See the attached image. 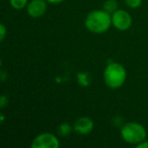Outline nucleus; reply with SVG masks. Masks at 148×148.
I'll return each instance as SVG.
<instances>
[{
	"instance_id": "1",
	"label": "nucleus",
	"mask_w": 148,
	"mask_h": 148,
	"mask_svg": "<svg viewBox=\"0 0 148 148\" xmlns=\"http://www.w3.org/2000/svg\"><path fill=\"white\" fill-rule=\"evenodd\" d=\"M85 27L93 34L106 33L111 27L112 14L106 10H92L85 17Z\"/></svg>"
},
{
	"instance_id": "2",
	"label": "nucleus",
	"mask_w": 148,
	"mask_h": 148,
	"mask_svg": "<svg viewBox=\"0 0 148 148\" xmlns=\"http://www.w3.org/2000/svg\"><path fill=\"white\" fill-rule=\"evenodd\" d=\"M127 72L124 66L117 62L110 63L103 71V80L110 88H119L125 83Z\"/></svg>"
},
{
	"instance_id": "3",
	"label": "nucleus",
	"mask_w": 148,
	"mask_h": 148,
	"mask_svg": "<svg viewBox=\"0 0 148 148\" xmlns=\"http://www.w3.org/2000/svg\"><path fill=\"white\" fill-rule=\"evenodd\" d=\"M121 136L126 143L139 144L146 138V130L137 122H129L125 124L121 130Z\"/></svg>"
},
{
	"instance_id": "4",
	"label": "nucleus",
	"mask_w": 148,
	"mask_h": 148,
	"mask_svg": "<svg viewBox=\"0 0 148 148\" xmlns=\"http://www.w3.org/2000/svg\"><path fill=\"white\" fill-rule=\"evenodd\" d=\"M32 148H59L60 143L54 134L42 133L33 140Z\"/></svg>"
},
{
	"instance_id": "5",
	"label": "nucleus",
	"mask_w": 148,
	"mask_h": 148,
	"mask_svg": "<svg viewBox=\"0 0 148 148\" xmlns=\"http://www.w3.org/2000/svg\"><path fill=\"white\" fill-rule=\"evenodd\" d=\"M112 23L119 31H127L132 25V16L126 10L118 9L112 14Z\"/></svg>"
},
{
	"instance_id": "6",
	"label": "nucleus",
	"mask_w": 148,
	"mask_h": 148,
	"mask_svg": "<svg viewBox=\"0 0 148 148\" xmlns=\"http://www.w3.org/2000/svg\"><path fill=\"white\" fill-rule=\"evenodd\" d=\"M47 0H32L27 4V14L33 18H38L45 14L47 10Z\"/></svg>"
},
{
	"instance_id": "7",
	"label": "nucleus",
	"mask_w": 148,
	"mask_h": 148,
	"mask_svg": "<svg viewBox=\"0 0 148 148\" xmlns=\"http://www.w3.org/2000/svg\"><path fill=\"white\" fill-rule=\"evenodd\" d=\"M73 129L79 135H87L93 130V122L88 117H80L75 121Z\"/></svg>"
},
{
	"instance_id": "8",
	"label": "nucleus",
	"mask_w": 148,
	"mask_h": 148,
	"mask_svg": "<svg viewBox=\"0 0 148 148\" xmlns=\"http://www.w3.org/2000/svg\"><path fill=\"white\" fill-rule=\"evenodd\" d=\"M103 10L109 12L110 14H113L116 10H118V2L117 0H107L103 3Z\"/></svg>"
},
{
	"instance_id": "9",
	"label": "nucleus",
	"mask_w": 148,
	"mask_h": 148,
	"mask_svg": "<svg viewBox=\"0 0 148 148\" xmlns=\"http://www.w3.org/2000/svg\"><path fill=\"white\" fill-rule=\"evenodd\" d=\"M72 131V127L68 123H63L58 128V134L61 136H68Z\"/></svg>"
},
{
	"instance_id": "10",
	"label": "nucleus",
	"mask_w": 148,
	"mask_h": 148,
	"mask_svg": "<svg viewBox=\"0 0 148 148\" xmlns=\"http://www.w3.org/2000/svg\"><path fill=\"white\" fill-rule=\"evenodd\" d=\"M10 5L16 10L23 9L27 4V0H9Z\"/></svg>"
},
{
	"instance_id": "11",
	"label": "nucleus",
	"mask_w": 148,
	"mask_h": 148,
	"mask_svg": "<svg viewBox=\"0 0 148 148\" xmlns=\"http://www.w3.org/2000/svg\"><path fill=\"white\" fill-rule=\"evenodd\" d=\"M125 2L130 8H137L141 5L142 0H125Z\"/></svg>"
},
{
	"instance_id": "12",
	"label": "nucleus",
	"mask_w": 148,
	"mask_h": 148,
	"mask_svg": "<svg viewBox=\"0 0 148 148\" xmlns=\"http://www.w3.org/2000/svg\"><path fill=\"white\" fill-rule=\"evenodd\" d=\"M5 36H6V27L3 23L0 25V41L2 42L4 40Z\"/></svg>"
},
{
	"instance_id": "13",
	"label": "nucleus",
	"mask_w": 148,
	"mask_h": 148,
	"mask_svg": "<svg viewBox=\"0 0 148 148\" xmlns=\"http://www.w3.org/2000/svg\"><path fill=\"white\" fill-rule=\"evenodd\" d=\"M7 103H8V97L6 95H1V97H0V107H1V109H3Z\"/></svg>"
},
{
	"instance_id": "14",
	"label": "nucleus",
	"mask_w": 148,
	"mask_h": 148,
	"mask_svg": "<svg viewBox=\"0 0 148 148\" xmlns=\"http://www.w3.org/2000/svg\"><path fill=\"white\" fill-rule=\"evenodd\" d=\"M136 147L137 148H148V141H142V142H140L139 144H137L136 145Z\"/></svg>"
},
{
	"instance_id": "15",
	"label": "nucleus",
	"mask_w": 148,
	"mask_h": 148,
	"mask_svg": "<svg viewBox=\"0 0 148 148\" xmlns=\"http://www.w3.org/2000/svg\"><path fill=\"white\" fill-rule=\"evenodd\" d=\"M47 1L51 4H59V3H62L65 0H47Z\"/></svg>"
},
{
	"instance_id": "16",
	"label": "nucleus",
	"mask_w": 148,
	"mask_h": 148,
	"mask_svg": "<svg viewBox=\"0 0 148 148\" xmlns=\"http://www.w3.org/2000/svg\"><path fill=\"white\" fill-rule=\"evenodd\" d=\"M3 121H4V116L1 115V122H2V123H3Z\"/></svg>"
}]
</instances>
